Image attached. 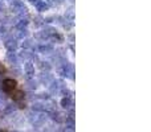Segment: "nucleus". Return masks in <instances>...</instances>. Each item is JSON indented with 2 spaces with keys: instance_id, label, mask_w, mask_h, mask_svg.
Wrapping results in <instances>:
<instances>
[{
  "instance_id": "1",
  "label": "nucleus",
  "mask_w": 151,
  "mask_h": 132,
  "mask_svg": "<svg viewBox=\"0 0 151 132\" xmlns=\"http://www.w3.org/2000/svg\"><path fill=\"white\" fill-rule=\"evenodd\" d=\"M1 88H3L4 91H7V93H12L13 90H16V88H17V82H16L15 79L7 78V79L3 81V83H1Z\"/></svg>"
},
{
  "instance_id": "2",
  "label": "nucleus",
  "mask_w": 151,
  "mask_h": 132,
  "mask_svg": "<svg viewBox=\"0 0 151 132\" xmlns=\"http://www.w3.org/2000/svg\"><path fill=\"white\" fill-rule=\"evenodd\" d=\"M11 94V98L13 99V101H20V99H23L24 98V93L21 90H13L12 93H9Z\"/></svg>"
},
{
  "instance_id": "3",
  "label": "nucleus",
  "mask_w": 151,
  "mask_h": 132,
  "mask_svg": "<svg viewBox=\"0 0 151 132\" xmlns=\"http://www.w3.org/2000/svg\"><path fill=\"white\" fill-rule=\"evenodd\" d=\"M0 132H8V131H5V130H0Z\"/></svg>"
}]
</instances>
